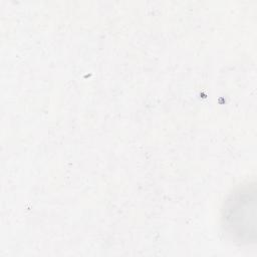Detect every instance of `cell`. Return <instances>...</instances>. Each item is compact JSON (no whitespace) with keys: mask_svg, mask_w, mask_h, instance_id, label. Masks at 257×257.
Returning a JSON list of instances; mask_svg holds the SVG:
<instances>
[{"mask_svg":"<svg viewBox=\"0 0 257 257\" xmlns=\"http://www.w3.org/2000/svg\"><path fill=\"white\" fill-rule=\"evenodd\" d=\"M256 189L247 184L229 195L222 210L223 226L236 241L249 243L255 240Z\"/></svg>","mask_w":257,"mask_h":257,"instance_id":"obj_1","label":"cell"}]
</instances>
